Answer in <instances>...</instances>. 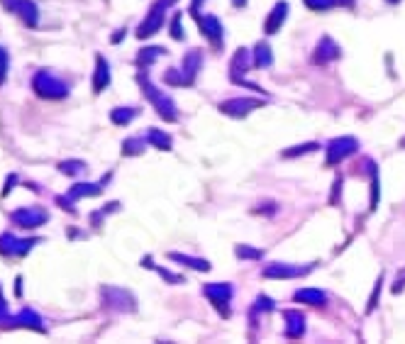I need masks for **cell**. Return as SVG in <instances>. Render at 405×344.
<instances>
[{
	"instance_id": "obj_9",
	"label": "cell",
	"mask_w": 405,
	"mask_h": 344,
	"mask_svg": "<svg viewBox=\"0 0 405 344\" xmlns=\"http://www.w3.org/2000/svg\"><path fill=\"white\" fill-rule=\"evenodd\" d=\"M173 0H161L159 5L151 10V17H147V23L142 25V29H139V37H147V34H154L156 29L161 27V23H164V8L171 5Z\"/></svg>"
},
{
	"instance_id": "obj_12",
	"label": "cell",
	"mask_w": 405,
	"mask_h": 344,
	"mask_svg": "<svg viewBox=\"0 0 405 344\" xmlns=\"http://www.w3.org/2000/svg\"><path fill=\"white\" fill-rule=\"evenodd\" d=\"M200 66H203V56H200L198 49H191L184 59V84H193Z\"/></svg>"
},
{
	"instance_id": "obj_8",
	"label": "cell",
	"mask_w": 405,
	"mask_h": 344,
	"mask_svg": "<svg viewBox=\"0 0 405 344\" xmlns=\"http://www.w3.org/2000/svg\"><path fill=\"white\" fill-rule=\"evenodd\" d=\"M289 3H276L273 5V10H271V15L267 17V23H264V32L267 34H276L278 29H281V25L286 23V17H289Z\"/></svg>"
},
{
	"instance_id": "obj_24",
	"label": "cell",
	"mask_w": 405,
	"mask_h": 344,
	"mask_svg": "<svg viewBox=\"0 0 405 344\" xmlns=\"http://www.w3.org/2000/svg\"><path fill=\"white\" fill-rule=\"evenodd\" d=\"M245 3H247V0H234V5H237V8H239V5H245Z\"/></svg>"
},
{
	"instance_id": "obj_10",
	"label": "cell",
	"mask_w": 405,
	"mask_h": 344,
	"mask_svg": "<svg viewBox=\"0 0 405 344\" xmlns=\"http://www.w3.org/2000/svg\"><path fill=\"white\" fill-rule=\"evenodd\" d=\"M339 54H342V51H339V47L334 45L332 39L322 37L315 49V64H330V62H334V59H339Z\"/></svg>"
},
{
	"instance_id": "obj_1",
	"label": "cell",
	"mask_w": 405,
	"mask_h": 344,
	"mask_svg": "<svg viewBox=\"0 0 405 344\" xmlns=\"http://www.w3.org/2000/svg\"><path fill=\"white\" fill-rule=\"evenodd\" d=\"M203 293H206V298L217 308V312H220L222 317H230V300H232V295H234V288L230 283H222V281L206 283V286H203Z\"/></svg>"
},
{
	"instance_id": "obj_2",
	"label": "cell",
	"mask_w": 405,
	"mask_h": 344,
	"mask_svg": "<svg viewBox=\"0 0 405 344\" xmlns=\"http://www.w3.org/2000/svg\"><path fill=\"white\" fill-rule=\"evenodd\" d=\"M356 149H359V142H356L354 137L332 139V142L328 145V159H325V164H328V167H337L339 161H344L347 156H352Z\"/></svg>"
},
{
	"instance_id": "obj_3",
	"label": "cell",
	"mask_w": 405,
	"mask_h": 344,
	"mask_svg": "<svg viewBox=\"0 0 405 344\" xmlns=\"http://www.w3.org/2000/svg\"><path fill=\"white\" fill-rule=\"evenodd\" d=\"M310 271H312V267H295V264L276 261V264H269V267L261 269V276L264 278H300Z\"/></svg>"
},
{
	"instance_id": "obj_7",
	"label": "cell",
	"mask_w": 405,
	"mask_h": 344,
	"mask_svg": "<svg viewBox=\"0 0 405 344\" xmlns=\"http://www.w3.org/2000/svg\"><path fill=\"white\" fill-rule=\"evenodd\" d=\"M283 322H286V337L298 339L306 332V315L300 310H286L283 312Z\"/></svg>"
},
{
	"instance_id": "obj_19",
	"label": "cell",
	"mask_w": 405,
	"mask_h": 344,
	"mask_svg": "<svg viewBox=\"0 0 405 344\" xmlns=\"http://www.w3.org/2000/svg\"><path fill=\"white\" fill-rule=\"evenodd\" d=\"M234 254H237L239 259H261V251L259 249H251V247H245V245H237Z\"/></svg>"
},
{
	"instance_id": "obj_6",
	"label": "cell",
	"mask_w": 405,
	"mask_h": 344,
	"mask_svg": "<svg viewBox=\"0 0 405 344\" xmlns=\"http://www.w3.org/2000/svg\"><path fill=\"white\" fill-rule=\"evenodd\" d=\"M195 20H198L203 37H208V42L220 47L222 45V23L220 20H217L215 15H195Z\"/></svg>"
},
{
	"instance_id": "obj_21",
	"label": "cell",
	"mask_w": 405,
	"mask_h": 344,
	"mask_svg": "<svg viewBox=\"0 0 405 344\" xmlns=\"http://www.w3.org/2000/svg\"><path fill=\"white\" fill-rule=\"evenodd\" d=\"M171 34L176 39H184V32H181V15L173 17V23H171Z\"/></svg>"
},
{
	"instance_id": "obj_23",
	"label": "cell",
	"mask_w": 405,
	"mask_h": 344,
	"mask_svg": "<svg viewBox=\"0 0 405 344\" xmlns=\"http://www.w3.org/2000/svg\"><path fill=\"white\" fill-rule=\"evenodd\" d=\"M339 3H342V5H347V8L354 5V0H339Z\"/></svg>"
},
{
	"instance_id": "obj_13",
	"label": "cell",
	"mask_w": 405,
	"mask_h": 344,
	"mask_svg": "<svg viewBox=\"0 0 405 344\" xmlns=\"http://www.w3.org/2000/svg\"><path fill=\"white\" fill-rule=\"evenodd\" d=\"M293 298L298 300V303H306V306H325V303H328V293L317 288H300V291H295Z\"/></svg>"
},
{
	"instance_id": "obj_5",
	"label": "cell",
	"mask_w": 405,
	"mask_h": 344,
	"mask_svg": "<svg viewBox=\"0 0 405 344\" xmlns=\"http://www.w3.org/2000/svg\"><path fill=\"white\" fill-rule=\"evenodd\" d=\"M145 90H147V95L151 98V103H154V108L159 110V115L164 117V120H176L178 117V112H176V106H173V100L169 98V95H164V93H159V90L154 88L151 84H147L145 86Z\"/></svg>"
},
{
	"instance_id": "obj_4",
	"label": "cell",
	"mask_w": 405,
	"mask_h": 344,
	"mask_svg": "<svg viewBox=\"0 0 405 344\" xmlns=\"http://www.w3.org/2000/svg\"><path fill=\"white\" fill-rule=\"evenodd\" d=\"M259 106H261V100H256V98H232V100L220 103V110L230 117H245V115H249L251 110H256Z\"/></svg>"
},
{
	"instance_id": "obj_17",
	"label": "cell",
	"mask_w": 405,
	"mask_h": 344,
	"mask_svg": "<svg viewBox=\"0 0 405 344\" xmlns=\"http://www.w3.org/2000/svg\"><path fill=\"white\" fill-rule=\"evenodd\" d=\"M320 149V145L317 142H308V145H298L295 149H286L283 151V156H298V154H310V151H317Z\"/></svg>"
},
{
	"instance_id": "obj_15",
	"label": "cell",
	"mask_w": 405,
	"mask_h": 344,
	"mask_svg": "<svg viewBox=\"0 0 405 344\" xmlns=\"http://www.w3.org/2000/svg\"><path fill=\"white\" fill-rule=\"evenodd\" d=\"M171 259L173 261H181L184 267H188V269H193V271H200V273H206V271H210V261H206V259H195V256H186V254H171Z\"/></svg>"
},
{
	"instance_id": "obj_11",
	"label": "cell",
	"mask_w": 405,
	"mask_h": 344,
	"mask_svg": "<svg viewBox=\"0 0 405 344\" xmlns=\"http://www.w3.org/2000/svg\"><path fill=\"white\" fill-rule=\"evenodd\" d=\"M247 71H249V51L242 47V49L234 51L232 62H230V76H232L234 84H239V76Z\"/></svg>"
},
{
	"instance_id": "obj_16",
	"label": "cell",
	"mask_w": 405,
	"mask_h": 344,
	"mask_svg": "<svg viewBox=\"0 0 405 344\" xmlns=\"http://www.w3.org/2000/svg\"><path fill=\"white\" fill-rule=\"evenodd\" d=\"M149 139H151V145L159 147V149H171V137L159 132V130H149Z\"/></svg>"
},
{
	"instance_id": "obj_20",
	"label": "cell",
	"mask_w": 405,
	"mask_h": 344,
	"mask_svg": "<svg viewBox=\"0 0 405 344\" xmlns=\"http://www.w3.org/2000/svg\"><path fill=\"white\" fill-rule=\"evenodd\" d=\"M261 310L271 312V310H273V300H271V298H267V295H259V298H256L254 312H261Z\"/></svg>"
},
{
	"instance_id": "obj_14",
	"label": "cell",
	"mask_w": 405,
	"mask_h": 344,
	"mask_svg": "<svg viewBox=\"0 0 405 344\" xmlns=\"http://www.w3.org/2000/svg\"><path fill=\"white\" fill-rule=\"evenodd\" d=\"M273 64V51L267 42H259L254 47V66L256 69H269Z\"/></svg>"
},
{
	"instance_id": "obj_22",
	"label": "cell",
	"mask_w": 405,
	"mask_h": 344,
	"mask_svg": "<svg viewBox=\"0 0 405 344\" xmlns=\"http://www.w3.org/2000/svg\"><path fill=\"white\" fill-rule=\"evenodd\" d=\"M200 3H203V0H193V5H191V15H198V8H200Z\"/></svg>"
},
{
	"instance_id": "obj_18",
	"label": "cell",
	"mask_w": 405,
	"mask_h": 344,
	"mask_svg": "<svg viewBox=\"0 0 405 344\" xmlns=\"http://www.w3.org/2000/svg\"><path fill=\"white\" fill-rule=\"evenodd\" d=\"M303 3H306L308 8H310V10H330V8H334L339 3V0H303Z\"/></svg>"
}]
</instances>
